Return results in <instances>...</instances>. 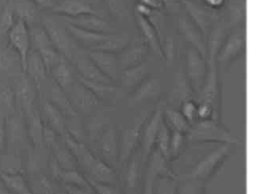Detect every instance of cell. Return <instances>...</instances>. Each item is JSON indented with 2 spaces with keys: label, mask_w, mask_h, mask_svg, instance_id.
Returning a JSON list of instances; mask_svg holds the SVG:
<instances>
[{
  "label": "cell",
  "mask_w": 256,
  "mask_h": 194,
  "mask_svg": "<svg viewBox=\"0 0 256 194\" xmlns=\"http://www.w3.org/2000/svg\"><path fill=\"white\" fill-rule=\"evenodd\" d=\"M65 191L68 194H96L94 191L88 190L84 188L65 184Z\"/></svg>",
  "instance_id": "cell-56"
},
{
  "label": "cell",
  "mask_w": 256,
  "mask_h": 194,
  "mask_svg": "<svg viewBox=\"0 0 256 194\" xmlns=\"http://www.w3.org/2000/svg\"><path fill=\"white\" fill-rule=\"evenodd\" d=\"M194 90L186 73L180 70L174 76L168 100L172 106H181L184 102L193 100Z\"/></svg>",
  "instance_id": "cell-20"
},
{
  "label": "cell",
  "mask_w": 256,
  "mask_h": 194,
  "mask_svg": "<svg viewBox=\"0 0 256 194\" xmlns=\"http://www.w3.org/2000/svg\"><path fill=\"white\" fill-rule=\"evenodd\" d=\"M30 34V42L36 48V51L52 46V42L50 40L48 34L42 28H35L32 30Z\"/></svg>",
  "instance_id": "cell-44"
},
{
  "label": "cell",
  "mask_w": 256,
  "mask_h": 194,
  "mask_svg": "<svg viewBox=\"0 0 256 194\" xmlns=\"http://www.w3.org/2000/svg\"><path fill=\"white\" fill-rule=\"evenodd\" d=\"M68 194V192H66V191H65V192H56V194Z\"/></svg>",
  "instance_id": "cell-60"
},
{
  "label": "cell",
  "mask_w": 256,
  "mask_h": 194,
  "mask_svg": "<svg viewBox=\"0 0 256 194\" xmlns=\"http://www.w3.org/2000/svg\"><path fill=\"white\" fill-rule=\"evenodd\" d=\"M2 182L12 194H32L25 178L18 173H2Z\"/></svg>",
  "instance_id": "cell-29"
},
{
  "label": "cell",
  "mask_w": 256,
  "mask_h": 194,
  "mask_svg": "<svg viewBox=\"0 0 256 194\" xmlns=\"http://www.w3.org/2000/svg\"><path fill=\"white\" fill-rule=\"evenodd\" d=\"M164 118H165V122L172 131H178L186 134L192 126L186 120L181 112L174 107H168L164 110Z\"/></svg>",
  "instance_id": "cell-31"
},
{
  "label": "cell",
  "mask_w": 256,
  "mask_h": 194,
  "mask_svg": "<svg viewBox=\"0 0 256 194\" xmlns=\"http://www.w3.org/2000/svg\"><path fill=\"white\" fill-rule=\"evenodd\" d=\"M153 12H154L153 9L150 8V6H146L142 2H138L135 5V14L142 16V17L148 18L152 14Z\"/></svg>",
  "instance_id": "cell-53"
},
{
  "label": "cell",
  "mask_w": 256,
  "mask_h": 194,
  "mask_svg": "<svg viewBox=\"0 0 256 194\" xmlns=\"http://www.w3.org/2000/svg\"><path fill=\"white\" fill-rule=\"evenodd\" d=\"M52 103L63 112V114L72 118L76 116V111L75 110L71 101L64 94L63 90L60 89L58 85L52 90Z\"/></svg>",
  "instance_id": "cell-37"
},
{
  "label": "cell",
  "mask_w": 256,
  "mask_h": 194,
  "mask_svg": "<svg viewBox=\"0 0 256 194\" xmlns=\"http://www.w3.org/2000/svg\"><path fill=\"white\" fill-rule=\"evenodd\" d=\"M178 177L158 176L153 182V194H177Z\"/></svg>",
  "instance_id": "cell-34"
},
{
  "label": "cell",
  "mask_w": 256,
  "mask_h": 194,
  "mask_svg": "<svg viewBox=\"0 0 256 194\" xmlns=\"http://www.w3.org/2000/svg\"><path fill=\"white\" fill-rule=\"evenodd\" d=\"M78 81L90 90L92 93L98 98L105 101H115L122 96V92L119 88L113 86L111 84L90 82L77 76Z\"/></svg>",
  "instance_id": "cell-25"
},
{
  "label": "cell",
  "mask_w": 256,
  "mask_h": 194,
  "mask_svg": "<svg viewBox=\"0 0 256 194\" xmlns=\"http://www.w3.org/2000/svg\"><path fill=\"white\" fill-rule=\"evenodd\" d=\"M34 2L32 0H21L18 2L16 8H14V13L17 14L20 20H23L26 23L34 21L35 16Z\"/></svg>",
  "instance_id": "cell-42"
},
{
  "label": "cell",
  "mask_w": 256,
  "mask_h": 194,
  "mask_svg": "<svg viewBox=\"0 0 256 194\" xmlns=\"http://www.w3.org/2000/svg\"><path fill=\"white\" fill-rule=\"evenodd\" d=\"M47 69L44 65V61L40 56L38 52L36 50L30 52L27 56L26 67L25 74H28L32 81L38 85L46 78Z\"/></svg>",
  "instance_id": "cell-26"
},
{
  "label": "cell",
  "mask_w": 256,
  "mask_h": 194,
  "mask_svg": "<svg viewBox=\"0 0 256 194\" xmlns=\"http://www.w3.org/2000/svg\"><path fill=\"white\" fill-rule=\"evenodd\" d=\"M164 107L162 105L156 108L151 118L146 122L142 136V162H146L152 152L153 146L155 145L157 134L160 126L164 119Z\"/></svg>",
  "instance_id": "cell-11"
},
{
  "label": "cell",
  "mask_w": 256,
  "mask_h": 194,
  "mask_svg": "<svg viewBox=\"0 0 256 194\" xmlns=\"http://www.w3.org/2000/svg\"><path fill=\"white\" fill-rule=\"evenodd\" d=\"M148 118L150 112L143 111L135 118L134 124L122 132L119 140V164H124L131 158Z\"/></svg>",
  "instance_id": "cell-5"
},
{
  "label": "cell",
  "mask_w": 256,
  "mask_h": 194,
  "mask_svg": "<svg viewBox=\"0 0 256 194\" xmlns=\"http://www.w3.org/2000/svg\"><path fill=\"white\" fill-rule=\"evenodd\" d=\"M29 114V134L32 137V142L40 144L43 141V130L44 124L40 120V116L36 112H31Z\"/></svg>",
  "instance_id": "cell-39"
},
{
  "label": "cell",
  "mask_w": 256,
  "mask_h": 194,
  "mask_svg": "<svg viewBox=\"0 0 256 194\" xmlns=\"http://www.w3.org/2000/svg\"><path fill=\"white\" fill-rule=\"evenodd\" d=\"M38 52L42 58L48 72H50V70L56 66L64 58L63 56L56 50L54 46H48Z\"/></svg>",
  "instance_id": "cell-41"
},
{
  "label": "cell",
  "mask_w": 256,
  "mask_h": 194,
  "mask_svg": "<svg viewBox=\"0 0 256 194\" xmlns=\"http://www.w3.org/2000/svg\"><path fill=\"white\" fill-rule=\"evenodd\" d=\"M164 46H162V59H164L166 65L170 67L174 64L177 54V47L173 36H166Z\"/></svg>",
  "instance_id": "cell-46"
},
{
  "label": "cell",
  "mask_w": 256,
  "mask_h": 194,
  "mask_svg": "<svg viewBox=\"0 0 256 194\" xmlns=\"http://www.w3.org/2000/svg\"><path fill=\"white\" fill-rule=\"evenodd\" d=\"M68 32L71 34L78 42L88 47L90 50H94L98 46L109 38L112 34H104V32H92L85 30L74 26L67 24L66 27Z\"/></svg>",
  "instance_id": "cell-24"
},
{
  "label": "cell",
  "mask_w": 256,
  "mask_h": 194,
  "mask_svg": "<svg viewBox=\"0 0 256 194\" xmlns=\"http://www.w3.org/2000/svg\"><path fill=\"white\" fill-rule=\"evenodd\" d=\"M140 160L138 158H134L130 160L127 165L126 169L124 170L122 175V182L124 188L128 190H134L139 184L140 175H142V165Z\"/></svg>",
  "instance_id": "cell-32"
},
{
  "label": "cell",
  "mask_w": 256,
  "mask_h": 194,
  "mask_svg": "<svg viewBox=\"0 0 256 194\" xmlns=\"http://www.w3.org/2000/svg\"><path fill=\"white\" fill-rule=\"evenodd\" d=\"M246 38L244 32H232L226 36L216 55V63L227 67L245 52Z\"/></svg>",
  "instance_id": "cell-9"
},
{
  "label": "cell",
  "mask_w": 256,
  "mask_h": 194,
  "mask_svg": "<svg viewBox=\"0 0 256 194\" xmlns=\"http://www.w3.org/2000/svg\"><path fill=\"white\" fill-rule=\"evenodd\" d=\"M111 122L109 118H107L104 114H98L96 118L92 120L89 126V136L90 139L93 141H96L100 136L104 130L106 128Z\"/></svg>",
  "instance_id": "cell-40"
},
{
  "label": "cell",
  "mask_w": 256,
  "mask_h": 194,
  "mask_svg": "<svg viewBox=\"0 0 256 194\" xmlns=\"http://www.w3.org/2000/svg\"><path fill=\"white\" fill-rule=\"evenodd\" d=\"M159 174H157L155 170L152 168L151 166L148 164L146 169L144 179V186L142 194H153V182L156 178L158 177Z\"/></svg>",
  "instance_id": "cell-51"
},
{
  "label": "cell",
  "mask_w": 256,
  "mask_h": 194,
  "mask_svg": "<svg viewBox=\"0 0 256 194\" xmlns=\"http://www.w3.org/2000/svg\"><path fill=\"white\" fill-rule=\"evenodd\" d=\"M178 28L181 34L192 47L197 50L204 59H207L206 42L203 38L202 32L192 20L186 17H181L178 20Z\"/></svg>",
  "instance_id": "cell-17"
},
{
  "label": "cell",
  "mask_w": 256,
  "mask_h": 194,
  "mask_svg": "<svg viewBox=\"0 0 256 194\" xmlns=\"http://www.w3.org/2000/svg\"><path fill=\"white\" fill-rule=\"evenodd\" d=\"M192 22L198 28L206 42L212 29L214 16L206 8H203L192 0H182Z\"/></svg>",
  "instance_id": "cell-12"
},
{
  "label": "cell",
  "mask_w": 256,
  "mask_h": 194,
  "mask_svg": "<svg viewBox=\"0 0 256 194\" xmlns=\"http://www.w3.org/2000/svg\"><path fill=\"white\" fill-rule=\"evenodd\" d=\"M214 112L212 106L206 102H199L198 105V120H204L212 119Z\"/></svg>",
  "instance_id": "cell-52"
},
{
  "label": "cell",
  "mask_w": 256,
  "mask_h": 194,
  "mask_svg": "<svg viewBox=\"0 0 256 194\" xmlns=\"http://www.w3.org/2000/svg\"><path fill=\"white\" fill-rule=\"evenodd\" d=\"M38 6L44 8H52L54 6V0H32Z\"/></svg>",
  "instance_id": "cell-59"
},
{
  "label": "cell",
  "mask_w": 256,
  "mask_h": 194,
  "mask_svg": "<svg viewBox=\"0 0 256 194\" xmlns=\"http://www.w3.org/2000/svg\"><path fill=\"white\" fill-rule=\"evenodd\" d=\"M72 104L76 107L78 110L85 114H89L96 108L98 103V99L82 82L73 84L70 88Z\"/></svg>",
  "instance_id": "cell-18"
},
{
  "label": "cell",
  "mask_w": 256,
  "mask_h": 194,
  "mask_svg": "<svg viewBox=\"0 0 256 194\" xmlns=\"http://www.w3.org/2000/svg\"><path fill=\"white\" fill-rule=\"evenodd\" d=\"M170 134L172 132L164 118L160 126L155 144H156L157 150L164 156L166 160H170Z\"/></svg>",
  "instance_id": "cell-33"
},
{
  "label": "cell",
  "mask_w": 256,
  "mask_h": 194,
  "mask_svg": "<svg viewBox=\"0 0 256 194\" xmlns=\"http://www.w3.org/2000/svg\"><path fill=\"white\" fill-rule=\"evenodd\" d=\"M86 178L96 194H122L113 184L96 181L90 178Z\"/></svg>",
  "instance_id": "cell-50"
},
{
  "label": "cell",
  "mask_w": 256,
  "mask_h": 194,
  "mask_svg": "<svg viewBox=\"0 0 256 194\" xmlns=\"http://www.w3.org/2000/svg\"><path fill=\"white\" fill-rule=\"evenodd\" d=\"M86 54L106 76L112 81L118 78L120 68L116 54L98 50H89Z\"/></svg>",
  "instance_id": "cell-16"
},
{
  "label": "cell",
  "mask_w": 256,
  "mask_h": 194,
  "mask_svg": "<svg viewBox=\"0 0 256 194\" xmlns=\"http://www.w3.org/2000/svg\"><path fill=\"white\" fill-rule=\"evenodd\" d=\"M207 72L204 84L198 94V102H206L214 108V120L219 122L220 116V89L218 81L216 56L208 55L206 59Z\"/></svg>",
  "instance_id": "cell-3"
},
{
  "label": "cell",
  "mask_w": 256,
  "mask_h": 194,
  "mask_svg": "<svg viewBox=\"0 0 256 194\" xmlns=\"http://www.w3.org/2000/svg\"><path fill=\"white\" fill-rule=\"evenodd\" d=\"M16 94L13 90L6 88L0 92V115L10 114L16 102Z\"/></svg>",
  "instance_id": "cell-43"
},
{
  "label": "cell",
  "mask_w": 256,
  "mask_h": 194,
  "mask_svg": "<svg viewBox=\"0 0 256 194\" xmlns=\"http://www.w3.org/2000/svg\"><path fill=\"white\" fill-rule=\"evenodd\" d=\"M140 2H142L146 6H150L153 10H159L162 8V6L160 0H140Z\"/></svg>",
  "instance_id": "cell-58"
},
{
  "label": "cell",
  "mask_w": 256,
  "mask_h": 194,
  "mask_svg": "<svg viewBox=\"0 0 256 194\" xmlns=\"http://www.w3.org/2000/svg\"><path fill=\"white\" fill-rule=\"evenodd\" d=\"M64 138L66 146L75 158L77 164L86 172L88 175L86 177L107 184H114L117 176L109 164L96 157L84 144L68 132L64 134Z\"/></svg>",
  "instance_id": "cell-1"
},
{
  "label": "cell",
  "mask_w": 256,
  "mask_h": 194,
  "mask_svg": "<svg viewBox=\"0 0 256 194\" xmlns=\"http://www.w3.org/2000/svg\"><path fill=\"white\" fill-rule=\"evenodd\" d=\"M135 20L139 30L142 32V39L148 46L152 50L153 52L162 59V44L159 35L155 28L146 18L142 17L135 14Z\"/></svg>",
  "instance_id": "cell-22"
},
{
  "label": "cell",
  "mask_w": 256,
  "mask_h": 194,
  "mask_svg": "<svg viewBox=\"0 0 256 194\" xmlns=\"http://www.w3.org/2000/svg\"><path fill=\"white\" fill-rule=\"evenodd\" d=\"M111 14L118 20H124L130 14L128 6L124 0H108Z\"/></svg>",
  "instance_id": "cell-48"
},
{
  "label": "cell",
  "mask_w": 256,
  "mask_h": 194,
  "mask_svg": "<svg viewBox=\"0 0 256 194\" xmlns=\"http://www.w3.org/2000/svg\"><path fill=\"white\" fill-rule=\"evenodd\" d=\"M206 60L197 50L189 46L186 52V76L192 85L194 93L198 94L206 76Z\"/></svg>",
  "instance_id": "cell-6"
},
{
  "label": "cell",
  "mask_w": 256,
  "mask_h": 194,
  "mask_svg": "<svg viewBox=\"0 0 256 194\" xmlns=\"http://www.w3.org/2000/svg\"><path fill=\"white\" fill-rule=\"evenodd\" d=\"M177 194H204V182L198 179L178 178Z\"/></svg>",
  "instance_id": "cell-38"
},
{
  "label": "cell",
  "mask_w": 256,
  "mask_h": 194,
  "mask_svg": "<svg viewBox=\"0 0 256 194\" xmlns=\"http://www.w3.org/2000/svg\"><path fill=\"white\" fill-rule=\"evenodd\" d=\"M44 29L50 36L56 50L66 59L73 60L76 54L74 51V43L69 36L68 32L60 26L58 22L51 18H44L43 20Z\"/></svg>",
  "instance_id": "cell-7"
},
{
  "label": "cell",
  "mask_w": 256,
  "mask_h": 194,
  "mask_svg": "<svg viewBox=\"0 0 256 194\" xmlns=\"http://www.w3.org/2000/svg\"><path fill=\"white\" fill-rule=\"evenodd\" d=\"M62 18L67 24H70L85 30L104 34H114L113 28L110 26L109 23L98 16L84 14L75 18Z\"/></svg>",
  "instance_id": "cell-19"
},
{
  "label": "cell",
  "mask_w": 256,
  "mask_h": 194,
  "mask_svg": "<svg viewBox=\"0 0 256 194\" xmlns=\"http://www.w3.org/2000/svg\"><path fill=\"white\" fill-rule=\"evenodd\" d=\"M230 152V144L220 145L199 160L190 172L180 175L178 178H193L206 181L226 160Z\"/></svg>",
  "instance_id": "cell-4"
},
{
  "label": "cell",
  "mask_w": 256,
  "mask_h": 194,
  "mask_svg": "<svg viewBox=\"0 0 256 194\" xmlns=\"http://www.w3.org/2000/svg\"><path fill=\"white\" fill-rule=\"evenodd\" d=\"M78 76L90 82L111 84L112 80L106 76L86 52H78L74 58Z\"/></svg>",
  "instance_id": "cell-14"
},
{
  "label": "cell",
  "mask_w": 256,
  "mask_h": 194,
  "mask_svg": "<svg viewBox=\"0 0 256 194\" xmlns=\"http://www.w3.org/2000/svg\"><path fill=\"white\" fill-rule=\"evenodd\" d=\"M131 42L130 34L128 32L122 34H112L109 38L102 42L100 46L94 50L106 52L110 54H119L126 48Z\"/></svg>",
  "instance_id": "cell-28"
},
{
  "label": "cell",
  "mask_w": 256,
  "mask_h": 194,
  "mask_svg": "<svg viewBox=\"0 0 256 194\" xmlns=\"http://www.w3.org/2000/svg\"><path fill=\"white\" fill-rule=\"evenodd\" d=\"M6 140V128L5 120L0 119V150L5 148Z\"/></svg>",
  "instance_id": "cell-57"
},
{
  "label": "cell",
  "mask_w": 256,
  "mask_h": 194,
  "mask_svg": "<svg viewBox=\"0 0 256 194\" xmlns=\"http://www.w3.org/2000/svg\"><path fill=\"white\" fill-rule=\"evenodd\" d=\"M162 88L159 80L148 77L128 96L127 105L131 110L136 108L144 103L156 99L160 96Z\"/></svg>",
  "instance_id": "cell-10"
},
{
  "label": "cell",
  "mask_w": 256,
  "mask_h": 194,
  "mask_svg": "<svg viewBox=\"0 0 256 194\" xmlns=\"http://www.w3.org/2000/svg\"><path fill=\"white\" fill-rule=\"evenodd\" d=\"M180 112L190 124H194L198 120V104L194 100L184 102L180 106Z\"/></svg>",
  "instance_id": "cell-49"
},
{
  "label": "cell",
  "mask_w": 256,
  "mask_h": 194,
  "mask_svg": "<svg viewBox=\"0 0 256 194\" xmlns=\"http://www.w3.org/2000/svg\"><path fill=\"white\" fill-rule=\"evenodd\" d=\"M58 180L63 182L65 184L93 191L86 177L82 176L76 170H62Z\"/></svg>",
  "instance_id": "cell-36"
},
{
  "label": "cell",
  "mask_w": 256,
  "mask_h": 194,
  "mask_svg": "<svg viewBox=\"0 0 256 194\" xmlns=\"http://www.w3.org/2000/svg\"><path fill=\"white\" fill-rule=\"evenodd\" d=\"M186 136V140L192 144L219 143L222 144L241 145V141L220 124L219 122L198 120L192 124Z\"/></svg>",
  "instance_id": "cell-2"
},
{
  "label": "cell",
  "mask_w": 256,
  "mask_h": 194,
  "mask_svg": "<svg viewBox=\"0 0 256 194\" xmlns=\"http://www.w3.org/2000/svg\"><path fill=\"white\" fill-rule=\"evenodd\" d=\"M150 73V65L146 61L134 67L124 69L120 72L122 85L126 90L136 88L148 77Z\"/></svg>",
  "instance_id": "cell-23"
},
{
  "label": "cell",
  "mask_w": 256,
  "mask_h": 194,
  "mask_svg": "<svg viewBox=\"0 0 256 194\" xmlns=\"http://www.w3.org/2000/svg\"><path fill=\"white\" fill-rule=\"evenodd\" d=\"M12 63L13 59L10 54L0 52V70H8L12 66Z\"/></svg>",
  "instance_id": "cell-54"
},
{
  "label": "cell",
  "mask_w": 256,
  "mask_h": 194,
  "mask_svg": "<svg viewBox=\"0 0 256 194\" xmlns=\"http://www.w3.org/2000/svg\"><path fill=\"white\" fill-rule=\"evenodd\" d=\"M14 23V10L12 6H8L0 16V35L9 32Z\"/></svg>",
  "instance_id": "cell-47"
},
{
  "label": "cell",
  "mask_w": 256,
  "mask_h": 194,
  "mask_svg": "<svg viewBox=\"0 0 256 194\" xmlns=\"http://www.w3.org/2000/svg\"><path fill=\"white\" fill-rule=\"evenodd\" d=\"M56 84L64 92L70 89L74 84V76L70 65L64 58L56 66L50 70Z\"/></svg>",
  "instance_id": "cell-27"
},
{
  "label": "cell",
  "mask_w": 256,
  "mask_h": 194,
  "mask_svg": "<svg viewBox=\"0 0 256 194\" xmlns=\"http://www.w3.org/2000/svg\"><path fill=\"white\" fill-rule=\"evenodd\" d=\"M207 8L212 10H220L226 5V0H203Z\"/></svg>",
  "instance_id": "cell-55"
},
{
  "label": "cell",
  "mask_w": 256,
  "mask_h": 194,
  "mask_svg": "<svg viewBox=\"0 0 256 194\" xmlns=\"http://www.w3.org/2000/svg\"><path fill=\"white\" fill-rule=\"evenodd\" d=\"M52 10L62 17L75 18L84 14L100 16L90 4L82 0H63L58 5H55Z\"/></svg>",
  "instance_id": "cell-21"
},
{
  "label": "cell",
  "mask_w": 256,
  "mask_h": 194,
  "mask_svg": "<svg viewBox=\"0 0 256 194\" xmlns=\"http://www.w3.org/2000/svg\"><path fill=\"white\" fill-rule=\"evenodd\" d=\"M100 150L106 162L118 164L119 161V139L117 130L112 123L98 138Z\"/></svg>",
  "instance_id": "cell-15"
},
{
  "label": "cell",
  "mask_w": 256,
  "mask_h": 194,
  "mask_svg": "<svg viewBox=\"0 0 256 194\" xmlns=\"http://www.w3.org/2000/svg\"><path fill=\"white\" fill-rule=\"evenodd\" d=\"M148 46L142 38L131 40L130 44L118 56L120 70L134 67L146 61L148 52Z\"/></svg>",
  "instance_id": "cell-13"
},
{
  "label": "cell",
  "mask_w": 256,
  "mask_h": 194,
  "mask_svg": "<svg viewBox=\"0 0 256 194\" xmlns=\"http://www.w3.org/2000/svg\"><path fill=\"white\" fill-rule=\"evenodd\" d=\"M8 35L12 48L17 52L22 69L25 73L27 56L29 55L31 44L30 34L26 23L18 18L8 32Z\"/></svg>",
  "instance_id": "cell-8"
},
{
  "label": "cell",
  "mask_w": 256,
  "mask_h": 194,
  "mask_svg": "<svg viewBox=\"0 0 256 194\" xmlns=\"http://www.w3.org/2000/svg\"><path fill=\"white\" fill-rule=\"evenodd\" d=\"M186 140V134L178 131H172L170 134V160L176 158L184 149Z\"/></svg>",
  "instance_id": "cell-45"
},
{
  "label": "cell",
  "mask_w": 256,
  "mask_h": 194,
  "mask_svg": "<svg viewBox=\"0 0 256 194\" xmlns=\"http://www.w3.org/2000/svg\"><path fill=\"white\" fill-rule=\"evenodd\" d=\"M16 98H18L26 110L29 111L34 100L32 86L30 84L29 80L25 78H20L16 86Z\"/></svg>",
  "instance_id": "cell-35"
},
{
  "label": "cell",
  "mask_w": 256,
  "mask_h": 194,
  "mask_svg": "<svg viewBox=\"0 0 256 194\" xmlns=\"http://www.w3.org/2000/svg\"><path fill=\"white\" fill-rule=\"evenodd\" d=\"M44 115L48 120V126L59 135L66 132L63 112L51 102L46 101L43 106Z\"/></svg>",
  "instance_id": "cell-30"
}]
</instances>
